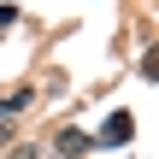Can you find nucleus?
<instances>
[{
    "mask_svg": "<svg viewBox=\"0 0 159 159\" xmlns=\"http://www.w3.org/2000/svg\"><path fill=\"white\" fill-rule=\"evenodd\" d=\"M130 136H136V118H130V112H112V118H106V130H100L94 142H106V148H118V142H130Z\"/></svg>",
    "mask_w": 159,
    "mask_h": 159,
    "instance_id": "obj_1",
    "label": "nucleus"
},
{
    "mask_svg": "<svg viewBox=\"0 0 159 159\" xmlns=\"http://www.w3.org/2000/svg\"><path fill=\"white\" fill-rule=\"evenodd\" d=\"M59 153H89V136H83V130H65V136H59Z\"/></svg>",
    "mask_w": 159,
    "mask_h": 159,
    "instance_id": "obj_2",
    "label": "nucleus"
},
{
    "mask_svg": "<svg viewBox=\"0 0 159 159\" xmlns=\"http://www.w3.org/2000/svg\"><path fill=\"white\" fill-rule=\"evenodd\" d=\"M18 106H30V89H12V94H0V112H18Z\"/></svg>",
    "mask_w": 159,
    "mask_h": 159,
    "instance_id": "obj_3",
    "label": "nucleus"
},
{
    "mask_svg": "<svg viewBox=\"0 0 159 159\" xmlns=\"http://www.w3.org/2000/svg\"><path fill=\"white\" fill-rule=\"evenodd\" d=\"M142 71H148V77H159V47H148V59H142Z\"/></svg>",
    "mask_w": 159,
    "mask_h": 159,
    "instance_id": "obj_4",
    "label": "nucleus"
},
{
    "mask_svg": "<svg viewBox=\"0 0 159 159\" xmlns=\"http://www.w3.org/2000/svg\"><path fill=\"white\" fill-rule=\"evenodd\" d=\"M6 159H41V153H35V148H12Z\"/></svg>",
    "mask_w": 159,
    "mask_h": 159,
    "instance_id": "obj_5",
    "label": "nucleus"
},
{
    "mask_svg": "<svg viewBox=\"0 0 159 159\" xmlns=\"http://www.w3.org/2000/svg\"><path fill=\"white\" fill-rule=\"evenodd\" d=\"M6 24H18V12H12V6H0V30H6Z\"/></svg>",
    "mask_w": 159,
    "mask_h": 159,
    "instance_id": "obj_6",
    "label": "nucleus"
},
{
    "mask_svg": "<svg viewBox=\"0 0 159 159\" xmlns=\"http://www.w3.org/2000/svg\"><path fill=\"white\" fill-rule=\"evenodd\" d=\"M0 148H6V124H0Z\"/></svg>",
    "mask_w": 159,
    "mask_h": 159,
    "instance_id": "obj_7",
    "label": "nucleus"
}]
</instances>
